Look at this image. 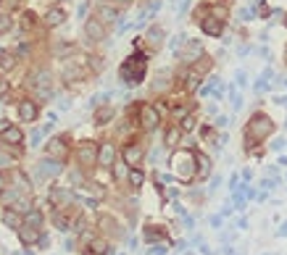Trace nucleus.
<instances>
[{"label":"nucleus","mask_w":287,"mask_h":255,"mask_svg":"<svg viewBox=\"0 0 287 255\" xmlns=\"http://www.w3.org/2000/svg\"><path fill=\"white\" fill-rule=\"evenodd\" d=\"M145 74H148V55L142 53V50L127 55V58H124V63L119 66V79H121V84H127V87H137V84H142V82H145Z\"/></svg>","instance_id":"1"},{"label":"nucleus","mask_w":287,"mask_h":255,"mask_svg":"<svg viewBox=\"0 0 287 255\" xmlns=\"http://www.w3.org/2000/svg\"><path fill=\"white\" fill-rule=\"evenodd\" d=\"M271 132H274V121L269 119V116L253 113L250 121L245 124V145H248V150L256 145V142H264Z\"/></svg>","instance_id":"2"},{"label":"nucleus","mask_w":287,"mask_h":255,"mask_svg":"<svg viewBox=\"0 0 287 255\" xmlns=\"http://www.w3.org/2000/svg\"><path fill=\"white\" fill-rule=\"evenodd\" d=\"M169 166H172V174L179 182H185V184L195 179V153L192 150H177L169 158Z\"/></svg>","instance_id":"3"},{"label":"nucleus","mask_w":287,"mask_h":255,"mask_svg":"<svg viewBox=\"0 0 287 255\" xmlns=\"http://www.w3.org/2000/svg\"><path fill=\"white\" fill-rule=\"evenodd\" d=\"M77 161H79L82 168H93L97 163V145L93 140H84L79 147H77Z\"/></svg>","instance_id":"4"},{"label":"nucleus","mask_w":287,"mask_h":255,"mask_svg":"<svg viewBox=\"0 0 287 255\" xmlns=\"http://www.w3.org/2000/svg\"><path fill=\"white\" fill-rule=\"evenodd\" d=\"M63 171V161H56V158H45L35 166V174H37V179H53V176H58Z\"/></svg>","instance_id":"5"},{"label":"nucleus","mask_w":287,"mask_h":255,"mask_svg":"<svg viewBox=\"0 0 287 255\" xmlns=\"http://www.w3.org/2000/svg\"><path fill=\"white\" fill-rule=\"evenodd\" d=\"M200 55H203V45H200V40H185V45H182L179 53H177V58L182 63H187V66H192Z\"/></svg>","instance_id":"6"},{"label":"nucleus","mask_w":287,"mask_h":255,"mask_svg":"<svg viewBox=\"0 0 287 255\" xmlns=\"http://www.w3.org/2000/svg\"><path fill=\"white\" fill-rule=\"evenodd\" d=\"M140 124H142V129H148V132L158 129V124H161L158 108L151 106V103H142V106H140Z\"/></svg>","instance_id":"7"},{"label":"nucleus","mask_w":287,"mask_h":255,"mask_svg":"<svg viewBox=\"0 0 287 255\" xmlns=\"http://www.w3.org/2000/svg\"><path fill=\"white\" fill-rule=\"evenodd\" d=\"M45 155L56 161H66L69 155V145H66V137H50L48 145H45Z\"/></svg>","instance_id":"8"},{"label":"nucleus","mask_w":287,"mask_h":255,"mask_svg":"<svg viewBox=\"0 0 287 255\" xmlns=\"http://www.w3.org/2000/svg\"><path fill=\"white\" fill-rule=\"evenodd\" d=\"M90 74V69L84 66L82 61H69L66 66H63V82H84Z\"/></svg>","instance_id":"9"},{"label":"nucleus","mask_w":287,"mask_h":255,"mask_svg":"<svg viewBox=\"0 0 287 255\" xmlns=\"http://www.w3.org/2000/svg\"><path fill=\"white\" fill-rule=\"evenodd\" d=\"M121 158H124V163H127L129 168H134V166L142 163V158H145V150H142L140 142H127L124 150H121Z\"/></svg>","instance_id":"10"},{"label":"nucleus","mask_w":287,"mask_h":255,"mask_svg":"<svg viewBox=\"0 0 287 255\" xmlns=\"http://www.w3.org/2000/svg\"><path fill=\"white\" fill-rule=\"evenodd\" d=\"M198 24L203 29V35H208V37H221V32H224V18L216 14H206Z\"/></svg>","instance_id":"11"},{"label":"nucleus","mask_w":287,"mask_h":255,"mask_svg":"<svg viewBox=\"0 0 287 255\" xmlns=\"http://www.w3.org/2000/svg\"><path fill=\"white\" fill-rule=\"evenodd\" d=\"M84 37H87L90 42H103V40L108 37L106 24H103V21H97V18H90V21L84 24Z\"/></svg>","instance_id":"12"},{"label":"nucleus","mask_w":287,"mask_h":255,"mask_svg":"<svg viewBox=\"0 0 287 255\" xmlns=\"http://www.w3.org/2000/svg\"><path fill=\"white\" fill-rule=\"evenodd\" d=\"M37 116H40V106H37L35 100H21L19 103V119H21L24 124H32V121H37Z\"/></svg>","instance_id":"13"},{"label":"nucleus","mask_w":287,"mask_h":255,"mask_svg":"<svg viewBox=\"0 0 287 255\" xmlns=\"http://www.w3.org/2000/svg\"><path fill=\"white\" fill-rule=\"evenodd\" d=\"M116 161V147L111 145V142H103V145H97V163L95 166L100 168H111Z\"/></svg>","instance_id":"14"},{"label":"nucleus","mask_w":287,"mask_h":255,"mask_svg":"<svg viewBox=\"0 0 287 255\" xmlns=\"http://www.w3.org/2000/svg\"><path fill=\"white\" fill-rule=\"evenodd\" d=\"M16 234H19V239H21V245H27V247H32V245H37L40 242V229L37 226H29V224H21L16 229Z\"/></svg>","instance_id":"15"},{"label":"nucleus","mask_w":287,"mask_h":255,"mask_svg":"<svg viewBox=\"0 0 287 255\" xmlns=\"http://www.w3.org/2000/svg\"><path fill=\"white\" fill-rule=\"evenodd\" d=\"M114 116H116V108L108 106V103H100V106L95 108V113H93V124L95 127H106V124H111Z\"/></svg>","instance_id":"16"},{"label":"nucleus","mask_w":287,"mask_h":255,"mask_svg":"<svg viewBox=\"0 0 287 255\" xmlns=\"http://www.w3.org/2000/svg\"><path fill=\"white\" fill-rule=\"evenodd\" d=\"M213 171L211 166V158H208L206 153H195V176H200V179H208Z\"/></svg>","instance_id":"17"},{"label":"nucleus","mask_w":287,"mask_h":255,"mask_svg":"<svg viewBox=\"0 0 287 255\" xmlns=\"http://www.w3.org/2000/svg\"><path fill=\"white\" fill-rule=\"evenodd\" d=\"M142 40L148 42V48H151V50H158L161 45H164V40H166V32L161 29V27H151V29L145 32V37H142Z\"/></svg>","instance_id":"18"},{"label":"nucleus","mask_w":287,"mask_h":255,"mask_svg":"<svg viewBox=\"0 0 287 255\" xmlns=\"http://www.w3.org/2000/svg\"><path fill=\"white\" fill-rule=\"evenodd\" d=\"M66 21V11L61 8V5H53V8L45 14V27L48 29H56V27H61V24Z\"/></svg>","instance_id":"19"},{"label":"nucleus","mask_w":287,"mask_h":255,"mask_svg":"<svg viewBox=\"0 0 287 255\" xmlns=\"http://www.w3.org/2000/svg\"><path fill=\"white\" fill-rule=\"evenodd\" d=\"M0 137H3V142H5V145H11V147L24 145V132H21L19 127H14V124H11V127L5 129V132L0 134Z\"/></svg>","instance_id":"20"},{"label":"nucleus","mask_w":287,"mask_h":255,"mask_svg":"<svg viewBox=\"0 0 287 255\" xmlns=\"http://www.w3.org/2000/svg\"><path fill=\"white\" fill-rule=\"evenodd\" d=\"M97 226H100V229H103V232H106V234H111V237H124L121 226L116 224V221L111 219V216H100V219H97Z\"/></svg>","instance_id":"21"},{"label":"nucleus","mask_w":287,"mask_h":255,"mask_svg":"<svg viewBox=\"0 0 287 255\" xmlns=\"http://www.w3.org/2000/svg\"><path fill=\"white\" fill-rule=\"evenodd\" d=\"M0 219H3V224L8 226V229H19V226L24 224V216L19 213V211H14V208H5Z\"/></svg>","instance_id":"22"},{"label":"nucleus","mask_w":287,"mask_h":255,"mask_svg":"<svg viewBox=\"0 0 287 255\" xmlns=\"http://www.w3.org/2000/svg\"><path fill=\"white\" fill-rule=\"evenodd\" d=\"M182 134H185V132L179 129V124H172V127L164 132V145H166V147H177L179 140H182Z\"/></svg>","instance_id":"23"},{"label":"nucleus","mask_w":287,"mask_h":255,"mask_svg":"<svg viewBox=\"0 0 287 255\" xmlns=\"http://www.w3.org/2000/svg\"><path fill=\"white\" fill-rule=\"evenodd\" d=\"M97 21L116 24V21H119V11H116L114 5H100V8H97Z\"/></svg>","instance_id":"24"},{"label":"nucleus","mask_w":287,"mask_h":255,"mask_svg":"<svg viewBox=\"0 0 287 255\" xmlns=\"http://www.w3.org/2000/svg\"><path fill=\"white\" fill-rule=\"evenodd\" d=\"M11 182L16 184L19 192H32V182L27 179V174H21L19 168H14V171H11Z\"/></svg>","instance_id":"25"},{"label":"nucleus","mask_w":287,"mask_h":255,"mask_svg":"<svg viewBox=\"0 0 287 255\" xmlns=\"http://www.w3.org/2000/svg\"><path fill=\"white\" fill-rule=\"evenodd\" d=\"M42 221H45V216H42L40 208H29V211L24 213V224H29V226H37V229H40Z\"/></svg>","instance_id":"26"},{"label":"nucleus","mask_w":287,"mask_h":255,"mask_svg":"<svg viewBox=\"0 0 287 255\" xmlns=\"http://www.w3.org/2000/svg\"><path fill=\"white\" fill-rule=\"evenodd\" d=\"M127 182L132 184V189H140L142 184H145V174L134 166V168H129V171H127Z\"/></svg>","instance_id":"27"},{"label":"nucleus","mask_w":287,"mask_h":255,"mask_svg":"<svg viewBox=\"0 0 287 255\" xmlns=\"http://www.w3.org/2000/svg\"><path fill=\"white\" fill-rule=\"evenodd\" d=\"M16 66V53L11 50H0V71H11Z\"/></svg>","instance_id":"28"},{"label":"nucleus","mask_w":287,"mask_h":255,"mask_svg":"<svg viewBox=\"0 0 287 255\" xmlns=\"http://www.w3.org/2000/svg\"><path fill=\"white\" fill-rule=\"evenodd\" d=\"M145 239H148V242H161V239H166V229H164V226H145Z\"/></svg>","instance_id":"29"},{"label":"nucleus","mask_w":287,"mask_h":255,"mask_svg":"<svg viewBox=\"0 0 287 255\" xmlns=\"http://www.w3.org/2000/svg\"><path fill=\"white\" fill-rule=\"evenodd\" d=\"M71 53H74V42H66V40H61V42L53 48V55H56V58H66V55H71Z\"/></svg>","instance_id":"30"},{"label":"nucleus","mask_w":287,"mask_h":255,"mask_svg":"<svg viewBox=\"0 0 287 255\" xmlns=\"http://www.w3.org/2000/svg\"><path fill=\"white\" fill-rule=\"evenodd\" d=\"M198 87H200V74L192 69L190 74H185V90H187V92H195Z\"/></svg>","instance_id":"31"},{"label":"nucleus","mask_w":287,"mask_h":255,"mask_svg":"<svg viewBox=\"0 0 287 255\" xmlns=\"http://www.w3.org/2000/svg\"><path fill=\"white\" fill-rule=\"evenodd\" d=\"M35 27H37V14H35V11H24V14H21V29L29 32Z\"/></svg>","instance_id":"32"},{"label":"nucleus","mask_w":287,"mask_h":255,"mask_svg":"<svg viewBox=\"0 0 287 255\" xmlns=\"http://www.w3.org/2000/svg\"><path fill=\"white\" fill-rule=\"evenodd\" d=\"M29 208H32V200L29 198H24V195H16V200H14V211H19V213H27L29 211Z\"/></svg>","instance_id":"33"},{"label":"nucleus","mask_w":287,"mask_h":255,"mask_svg":"<svg viewBox=\"0 0 287 255\" xmlns=\"http://www.w3.org/2000/svg\"><path fill=\"white\" fill-rule=\"evenodd\" d=\"M179 129H182V132H192V129H195V116L187 113L185 119H179Z\"/></svg>","instance_id":"34"},{"label":"nucleus","mask_w":287,"mask_h":255,"mask_svg":"<svg viewBox=\"0 0 287 255\" xmlns=\"http://www.w3.org/2000/svg\"><path fill=\"white\" fill-rule=\"evenodd\" d=\"M53 221H56V226L61 229V232H69V219L63 216L61 211H56V216H53Z\"/></svg>","instance_id":"35"},{"label":"nucleus","mask_w":287,"mask_h":255,"mask_svg":"<svg viewBox=\"0 0 287 255\" xmlns=\"http://www.w3.org/2000/svg\"><path fill=\"white\" fill-rule=\"evenodd\" d=\"M11 27H14V18H11L8 14H0V35L11 32Z\"/></svg>","instance_id":"36"},{"label":"nucleus","mask_w":287,"mask_h":255,"mask_svg":"<svg viewBox=\"0 0 287 255\" xmlns=\"http://www.w3.org/2000/svg\"><path fill=\"white\" fill-rule=\"evenodd\" d=\"M129 166L127 163H114V179H127Z\"/></svg>","instance_id":"37"},{"label":"nucleus","mask_w":287,"mask_h":255,"mask_svg":"<svg viewBox=\"0 0 287 255\" xmlns=\"http://www.w3.org/2000/svg\"><path fill=\"white\" fill-rule=\"evenodd\" d=\"M166 79H169V71H161V74L155 76V82H153V90H155V92H158V90H164L166 84H169Z\"/></svg>","instance_id":"38"},{"label":"nucleus","mask_w":287,"mask_h":255,"mask_svg":"<svg viewBox=\"0 0 287 255\" xmlns=\"http://www.w3.org/2000/svg\"><path fill=\"white\" fill-rule=\"evenodd\" d=\"M87 253H108V245L103 239H93V242H90V250Z\"/></svg>","instance_id":"39"},{"label":"nucleus","mask_w":287,"mask_h":255,"mask_svg":"<svg viewBox=\"0 0 287 255\" xmlns=\"http://www.w3.org/2000/svg\"><path fill=\"white\" fill-rule=\"evenodd\" d=\"M87 61H90V69H93L95 74H100V71H103V58L100 55H90Z\"/></svg>","instance_id":"40"},{"label":"nucleus","mask_w":287,"mask_h":255,"mask_svg":"<svg viewBox=\"0 0 287 255\" xmlns=\"http://www.w3.org/2000/svg\"><path fill=\"white\" fill-rule=\"evenodd\" d=\"M185 40H187L185 35H174V37H172V53H174V55L179 53V48L185 45Z\"/></svg>","instance_id":"41"},{"label":"nucleus","mask_w":287,"mask_h":255,"mask_svg":"<svg viewBox=\"0 0 287 255\" xmlns=\"http://www.w3.org/2000/svg\"><path fill=\"white\" fill-rule=\"evenodd\" d=\"M8 95H11V82L0 79V100H8Z\"/></svg>","instance_id":"42"},{"label":"nucleus","mask_w":287,"mask_h":255,"mask_svg":"<svg viewBox=\"0 0 287 255\" xmlns=\"http://www.w3.org/2000/svg\"><path fill=\"white\" fill-rule=\"evenodd\" d=\"M172 113H174V119H185V116L190 113V106H174Z\"/></svg>","instance_id":"43"},{"label":"nucleus","mask_w":287,"mask_h":255,"mask_svg":"<svg viewBox=\"0 0 287 255\" xmlns=\"http://www.w3.org/2000/svg\"><path fill=\"white\" fill-rule=\"evenodd\" d=\"M71 184L84 187V176H82V171H71Z\"/></svg>","instance_id":"44"},{"label":"nucleus","mask_w":287,"mask_h":255,"mask_svg":"<svg viewBox=\"0 0 287 255\" xmlns=\"http://www.w3.org/2000/svg\"><path fill=\"white\" fill-rule=\"evenodd\" d=\"M148 253H151V255H166V245H153Z\"/></svg>","instance_id":"45"},{"label":"nucleus","mask_w":287,"mask_h":255,"mask_svg":"<svg viewBox=\"0 0 287 255\" xmlns=\"http://www.w3.org/2000/svg\"><path fill=\"white\" fill-rule=\"evenodd\" d=\"M245 82H248V74L245 71H237V82H234V87H245Z\"/></svg>","instance_id":"46"},{"label":"nucleus","mask_w":287,"mask_h":255,"mask_svg":"<svg viewBox=\"0 0 287 255\" xmlns=\"http://www.w3.org/2000/svg\"><path fill=\"white\" fill-rule=\"evenodd\" d=\"M240 18H243V21H253V8H243L240 11Z\"/></svg>","instance_id":"47"},{"label":"nucleus","mask_w":287,"mask_h":255,"mask_svg":"<svg viewBox=\"0 0 287 255\" xmlns=\"http://www.w3.org/2000/svg\"><path fill=\"white\" fill-rule=\"evenodd\" d=\"M261 187H264V189H274V187H277V179H261Z\"/></svg>","instance_id":"48"},{"label":"nucleus","mask_w":287,"mask_h":255,"mask_svg":"<svg viewBox=\"0 0 287 255\" xmlns=\"http://www.w3.org/2000/svg\"><path fill=\"white\" fill-rule=\"evenodd\" d=\"M8 166H14L11 158H8V155H0V168H8Z\"/></svg>","instance_id":"49"},{"label":"nucleus","mask_w":287,"mask_h":255,"mask_svg":"<svg viewBox=\"0 0 287 255\" xmlns=\"http://www.w3.org/2000/svg\"><path fill=\"white\" fill-rule=\"evenodd\" d=\"M40 140H42V132H40V129H37V132L32 134V147H35V145H37V142H40Z\"/></svg>","instance_id":"50"},{"label":"nucleus","mask_w":287,"mask_h":255,"mask_svg":"<svg viewBox=\"0 0 287 255\" xmlns=\"http://www.w3.org/2000/svg\"><path fill=\"white\" fill-rule=\"evenodd\" d=\"M234 229H243V232H245V229H248V219H237V224H234Z\"/></svg>","instance_id":"51"},{"label":"nucleus","mask_w":287,"mask_h":255,"mask_svg":"<svg viewBox=\"0 0 287 255\" xmlns=\"http://www.w3.org/2000/svg\"><path fill=\"white\" fill-rule=\"evenodd\" d=\"M211 226H213V229L221 226V216H211Z\"/></svg>","instance_id":"52"},{"label":"nucleus","mask_w":287,"mask_h":255,"mask_svg":"<svg viewBox=\"0 0 287 255\" xmlns=\"http://www.w3.org/2000/svg\"><path fill=\"white\" fill-rule=\"evenodd\" d=\"M277 237H287V221H285V224L277 229Z\"/></svg>","instance_id":"53"},{"label":"nucleus","mask_w":287,"mask_h":255,"mask_svg":"<svg viewBox=\"0 0 287 255\" xmlns=\"http://www.w3.org/2000/svg\"><path fill=\"white\" fill-rule=\"evenodd\" d=\"M8 127H11V121H8V119H0V134H3Z\"/></svg>","instance_id":"54"},{"label":"nucleus","mask_w":287,"mask_h":255,"mask_svg":"<svg viewBox=\"0 0 287 255\" xmlns=\"http://www.w3.org/2000/svg\"><path fill=\"white\" fill-rule=\"evenodd\" d=\"M285 147V140H277V142H274V145H271V150H277V153H279V150H282Z\"/></svg>","instance_id":"55"},{"label":"nucleus","mask_w":287,"mask_h":255,"mask_svg":"<svg viewBox=\"0 0 287 255\" xmlns=\"http://www.w3.org/2000/svg\"><path fill=\"white\" fill-rule=\"evenodd\" d=\"M237 184H240V176H237V174H234V176H232V179H230V189H234V187H237Z\"/></svg>","instance_id":"56"},{"label":"nucleus","mask_w":287,"mask_h":255,"mask_svg":"<svg viewBox=\"0 0 287 255\" xmlns=\"http://www.w3.org/2000/svg\"><path fill=\"white\" fill-rule=\"evenodd\" d=\"M221 127H227V116H219L216 119V129H221Z\"/></svg>","instance_id":"57"},{"label":"nucleus","mask_w":287,"mask_h":255,"mask_svg":"<svg viewBox=\"0 0 287 255\" xmlns=\"http://www.w3.org/2000/svg\"><path fill=\"white\" fill-rule=\"evenodd\" d=\"M114 3H119V5H129L132 0H114Z\"/></svg>","instance_id":"58"},{"label":"nucleus","mask_w":287,"mask_h":255,"mask_svg":"<svg viewBox=\"0 0 287 255\" xmlns=\"http://www.w3.org/2000/svg\"><path fill=\"white\" fill-rule=\"evenodd\" d=\"M3 184H5V176H3V174H0V189H3Z\"/></svg>","instance_id":"59"},{"label":"nucleus","mask_w":287,"mask_h":255,"mask_svg":"<svg viewBox=\"0 0 287 255\" xmlns=\"http://www.w3.org/2000/svg\"><path fill=\"white\" fill-rule=\"evenodd\" d=\"M277 103H279V106H285V108H287V97H285V100H277Z\"/></svg>","instance_id":"60"},{"label":"nucleus","mask_w":287,"mask_h":255,"mask_svg":"<svg viewBox=\"0 0 287 255\" xmlns=\"http://www.w3.org/2000/svg\"><path fill=\"white\" fill-rule=\"evenodd\" d=\"M87 255H108V253H87Z\"/></svg>","instance_id":"61"},{"label":"nucleus","mask_w":287,"mask_h":255,"mask_svg":"<svg viewBox=\"0 0 287 255\" xmlns=\"http://www.w3.org/2000/svg\"><path fill=\"white\" fill-rule=\"evenodd\" d=\"M285 24H287V16H285Z\"/></svg>","instance_id":"62"},{"label":"nucleus","mask_w":287,"mask_h":255,"mask_svg":"<svg viewBox=\"0 0 287 255\" xmlns=\"http://www.w3.org/2000/svg\"><path fill=\"white\" fill-rule=\"evenodd\" d=\"M0 5H3V0H0Z\"/></svg>","instance_id":"63"},{"label":"nucleus","mask_w":287,"mask_h":255,"mask_svg":"<svg viewBox=\"0 0 287 255\" xmlns=\"http://www.w3.org/2000/svg\"><path fill=\"white\" fill-rule=\"evenodd\" d=\"M211 3H216V0H211Z\"/></svg>","instance_id":"64"}]
</instances>
